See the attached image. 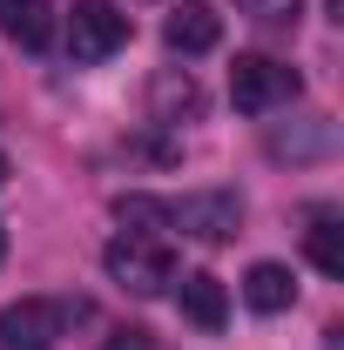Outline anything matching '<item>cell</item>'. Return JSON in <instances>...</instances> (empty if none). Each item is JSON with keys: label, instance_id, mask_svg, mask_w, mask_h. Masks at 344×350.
<instances>
[{"label": "cell", "instance_id": "1", "mask_svg": "<svg viewBox=\"0 0 344 350\" xmlns=\"http://www.w3.org/2000/svg\"><path fill=\"white\" fill-rule=\"evenodd\" d=\"M82 317L88 304H68V297H21L0 310V350H54Z\"/></svg>", "mask_w": 344, "mask_h": 350}, {"label": "cell", "instance_id": "6", "mask_svg": "<svg viewBox=\"0 0 344 350\" xmlns=\"http://www.w3.org/2000/svg\"><path fill=\"white\" fill-rule=\"evenodd\" d=\"M270 162H324L338 148V122L331 115H297V122H270L263 129Z\"/></svg>", "mask_w": 344, "mask_h": 350}, {"label": "cell", "instance_id": "17", "mask_svg": "<svg viewBox=\"0 0 344 350\" xmlns=\"http://www.w3.org/2000/svg\"><path fill=\"white\" fill-rule=\"evenodd\" d=\"M0 182H7V155H0Z\"/></svg>", "mask_w": 344, "mask_h": 350}, {"label": "cell", "instance_id": "13", "mask_svg": "<svg viewBox=\"0 0 344 350\" xmlns=\"http://www.w3.org/2000/svg\"><path fill=\"white\" fill-rule=\"evenodd\" d=\"M115 222L129 236H156V229H169V202L162 196H115Z\"/></svg>", "mask_w": 344, "mask_h": 350}, {"label": "cell", "instance_id": "2", "mask_svg": "<svg viewBox=\"0 0 344 350\" xmlns=\"http://www.w3.org/2000/svg\"><path fill=\"white\" fill-rule=\"evenodd\" d=\"M101 269H108V283H122L129 297H162L175 283V256L156 236H129V229L101 250Z\"/></svg>", "mask_w": 344, "mask_h": 350}, {"label": "cell", "instance_id": "4", "mask_svg": "<svg viewBox=\"0 0 344 350\" xmlns=\"http://www.w3.org/2000/svg\"><path fill=\"white\" fill-rule=\"evenodd\" d=\"M169 229L196 236V243H230L243 229V196L236 189H196V196L169 202Z\"/></svg>", "mask_w": 344, "mask_h": 350}, {"label": "cell", "instance_id": "9", "mask_svg": "<svg viewBox=\"0 0 344 350\" xmlns=\"http://www.w3.org/2000/svg\"><path fill=\"white\" fill-rule=\"evenodd\" d=\"M243 304L257 310V317H284V310L297 304V276H291L284 262H250V276H243Z\"/></svg>", "mask_w": 344, "mask_h": 350}, {"label": "cell", "instance_id": "16", "mask_svg": "<svg viewBox=\"0 0 344 350\" xmlns=\"http://www.w3.org/2000/svg\"><path fill=\"white\" fill-rule=\"evenodd\" d=\"M0 262H7V229H0Z\"/></svg>", "mask_w": 344, "mask_h": 350}, {"label": "cell", "instance_id": "10", "mask_svg": "<svg viewBox=\"0 0 344 350\" xmlns=\"http://www.w3.org/2000/svg\"><path fill=\"white\" fill-rule=\"evenodd\" d=\"M182 317H189L196 330H223V323H230V290L216 283L210 269L182 276Z\"/></svg>", "mask_w": 344, "mask_h": 350}, {"label": "cell", "instance_id": "14", "mask_svg": "<svg viewBox=\"0 0 344 350\" xmlns=\"http://www.w3.org/2000/svg\"><path fill=\"white\" fill-rule=\"evenodd\" d=\"M297 7H304V0H236V14H243V21H257V27H291V21H297Z\"/></svg>", "mask_w": 344, "mask_h": 350}, {"label": "cell", "instance_id": "8", "mask_svg": "<svg viewBox=\"0 0 344 350\" xmlns=\"http://www.w3.org/2000/svg\"><path fill=\"white\" fill-rule=\"evenodd\" d=\"M0 34L14 47H27V54H41L61 34V14H54V0H7L0 7Z\"/></svg>", "mask_w": 344, "mask_h": 350}, {"label": "cell", "instance_id": "15", "mask_svg": "<svg viewBox=\"0 0 344 350\" xmlns=\"http://www.w3.org/2000/svg\"><path fill=\"white\" fill-rule=\"evenodd\" d=\"M101 350H162V344H156L149 330H115V337H108Z\"/></svg>", "mask_w": 344, "mask_h": 350}, {"label": "cell", "instance_id": "3", "mask_svg": "<svg viewBox=\"0 0 344 350\" xmlns=\"http://www.w3.org/2000/svg\"><path fill=\"white\" fill-rule=\"evenodd\" d=\"M297 68H284V61H270V54H236V68H230V101L243 108V115H270V108H284V101H297Z\"/></svg>", "mask_w": 344, "mask_h": 350}, {"label": "cell", "instance_id": "5", "mask_svg": "<svg viewBox=\"0 0 344 350\" xmlns=\"http://www.w3.org/2000/svg\"><path fill=\"white\" fill-rule=\"evenodd\" d=\"M68 47H75V61H108L115 47H129V14L115 0H75L68 7Z\"/></svg>", "mask_w": 344, "mask_h": 350}, {"label": "cell", "instance_id": "7", "mask_svg": "<svg viewBox=\"0 0 344 350\" xmlns=\"http://www.w3.org/2000/svg\"><path fill=\"white\" fill-rule=\"evenodd\" d=\"M162 41L175 54H210L223 41V14H216L210 0H182V7H169V21H162Z\"/></svg>", "mask_w": 344, "mask_h": 350}, {"label": "cell", "instance_id": "12", "mask_svg": "<svg viewBox=\"0 0 344 350\" xmlns=\"http://www.w3.org/2000/svg\"><path fill=\"white\" fill-rule=\"evenodd\" d=\"M149 101H156V122H182V115H196V108H203V88L189 81V75H156Z\"/></svg>", "mask_w": 344, "mask_h": 350}, {"label": "cell", "instance_id": "11", "mask_svg": "<svg viewBox=\"0 0 344 350\" xmlns=\"http://www.w3.org/2000/svg\"><path fill=\"white\" fill-rule=\"evenodd\" d=\"M304 256L317 262L324 276H344V216H338V209H310V229H304Z\"/></svg>", "mask_w": 344, "mask_h": 350}]
</instances>
